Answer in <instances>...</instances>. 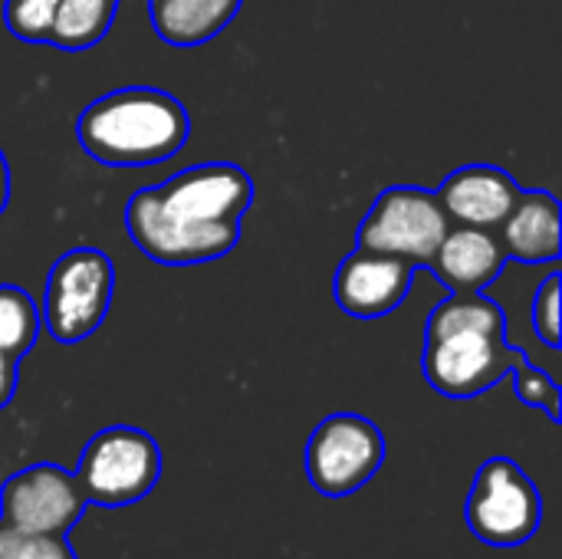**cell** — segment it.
I'll use <instances>...</instances> for the list:
<instances>
[{
    "label": "cell",
    "mask_w": 562,
    "mask_h": 559,
    "mask_svg": "<svg viewBox=\"0 0 562 559\" xmlns=\"http://www.w3.org/2000/svg\"><path fill=\"white\" fill-rule=\"evenodd\" d=\"M254 191L240 165L204 161L135 191L125 204V231L161 267L211 264L237 247Z\"/></svg>",
    "instance_id": "6da1fadb"
},
{
    "label": "cell",
    "mask_w": 562,
    "mask_h": 559,
    "mask_svg": "<svg viewBox=\"0 0 562 559\" xmlns=\"http://www.w3.org/2000/svg\"><path fill=\"white\" fill-rule=\"evenodd\" d=\"M507 316L487 293H451L425 323L422 376L445 399H477L510 376Z\"/></svg>",
    "instance_id": "7a4b0ae2"
},
{
    "label": "cell",
    "mask_w": 562,
    "mask_h": 559,
    "mask_svg": "<svg viewBox=\"0 0 562 559\" xmlns=\"http://www.w3.org/2000/svg\"><path fill=\"white\" fill-rule=\"evenodd\" d=\"M191 135L178 96L155 86H125L92 99L76 119L79 148L105 168H148L175 158Z\"/></svg>",
    "instance_id": "3957f363"
},
{
    "label": "cell",
    "mask_w": 562,
    "mask_h": 559,
    "mask_svg": "<svg viewBox=\"0 0 562 559\" xmlns=\"http://www.w3.org/2000/svg\"><path fill=\"white\" fill-rule=\"evenodd\" d=\"M161 478L158 441L132 425H112L89 438L82 448L76 481L86 504L128 507L145 501Z\"/></svg>",
    "instance_id": "277c9868"
},
{
    "label": "cell",
    "mask_w": 562,
    "mask_h": 559,
    "mask_svg": "<svg viewBox=\"0 0 562 559\" xmlns=\"http://www.w3.org/2000/svg\"><path fill=\"white\" fill-rule=\"evenodd\" d=\"M112 293L115 267L109 254L95 247H72L49 267L40 320L56 343H79L105 323Z\"/></svg>",
    "instance_id": "5b68a950"
},
{
    "label": "cell",
    "mask_w": 562,
    "mask_h": 559,
    "mask_svg": "<svg viewBox=\"0 0 562 559\" xmlns=\"http://www.w3.org/2000/svg\"><path fill=\"white\" fill-rule=\"evenodd\" d=\"M448 227L451 221L435 191L418 185H392L366 211L356 231V247L392 254L425 270Z\"/></svg>",
    "instance_id": "8992f818"
},
{
    "label": "cell",
    "mask_w": 562,
    "mask_h": 559,
    "mask_svg": "<svg viewBox=\"0 0 562 559\" xmlns=\"http://www.w3.org/2000/svg\"><path fill=\"white\" fill-rule=\"evenodd\" d=\"M543 524V497L514 458H491L477 468L468 494L471 534L497 550L524 547Z\"/></svg>",
    "instance_id": "52a82bcc"
},
{
    "label": "cell",
    "mask_w": 562,
    "mask_h": 559,
    "mask_svg": "<svg viewBox=\"0 0 562 559\" xmlns=\"http://www.w3.org/2000/svg\"><path fill=\"white\" fill-rule=\"evenodd\" d=\"M385 465V435L356 412L323 418L306 441V478L323 497L362 491Z\"/></svg>",
    "instance_id": "ba28073f"
},
{
    "label": "cell",
    "mask_w": 562,
    "mask_h": 559,
    "mask_svg": "<svg viewBox=\"0 0 562 559\" xmlns=\"http://www.w3.org/2000/svg\"><path fill=\"white\" fill-rule=\"evenodd\" d=\"M86 511L76 474L59 465H33L0 488V527L26 537H66Z\"/></svg>",
    "instance_id": "9c48e42d"
},
{
    "label": "cell",
    "mask_w": 562,
    "mask_h": 559,
    "mask_svg": "<svg viewBox=\"0 0 562 559\" xmlns=\"http://www.w3.org/2000/svg\"><path fill=\"white\" fill-rule=\"evenodd\" d=\"M418 267L392 257V254H375V250H362L356 247L352 254L342 257L336 280H333V297L339 303V310L352 320H382L389 313H395L412 283H415Z\"/></svg>",
    "instance_id": "30bf717a"
},
{
    "label": "cell",
    "mask_w": 562,
    "mask_h": 559,
    "mask_svg": "<svg viewBox=\"0 0 562 559\" xmlns=\"http://www.w3.org/2000/svg\"><path fill=\"white\" fill-rule=\"evenodd\" d=\"M520 181L497 165H461L438 185V201L451 224L501 227L520 198Z\"/></svg>",
    "instance_id": "8fae6325"
},
{
    "label": "cell",
    "mask_w": 562,
    "mask_h": 559,
    "mask_svg": "<svg viewBox=\"0 0 562 559\" xmlns=\"http://www.w3.org/2000/svg\"><path fill=\"white\" fill-rule=\"evenodd\" d=\"M507 267L501 237L487 227L451 224L425 270H431L451 293H484Z\"/></svg>",
    "instance_id": "7c38bea8"
},
{
    "label": "cell",
    "mask_w": 562,
    "mask_h": 559,
    "mask_svg": "<svg viewBox=\"0 0 562 559\" xmlns=\"http://www.w3.org/2000/svg\"><path fill=\"white\" fill-rule=\"evenodd\" d=\"M562 211L560 201L537 188L520 191L514 211L501 224V244L507 260L517 264H553L562 250Z\"/></svg>",
    "instance_id": "4fadbf2b"
},
{
    "label": "cell",
    "mask_w": 562,
    "mask_h": 559,
    "mask_svg": "<svg viewBox=\"0 0 562 559\" xmlns=\"http://www.w3.org/2000/svg\"><path fill=\"white\" fill-rule=\"evenodd\" d=\"M240 10V0H148V16L168 46H204L221 36Z\"/></svg>",
    "instance_id": "5bb4252c"
},
{
    "label": "cell",
    "mask_w": 562,
    "mask_h": 559,
    "mask_svg": "<svg viewBox=\"0 0 562 559\" xmlns=\"http://www.w3.org/2000/svg\"><path fill=\"white\" fill-rule=\"evenodd\" d=\"M122 0H59L49 46H59L66 53H82L105 40V33L115 23Z\"/></svg>",
    "instance_id": "9a60e30c"
},
{
    "label": "cell",
    "mask_w": 562,
    "mask_h": 559,
    "mask_svg": "<svg viewBox=\"0 0 562 559\" xmlns=\"http://www.w3.org/2000/svg\"><path fill=\"white\" fill-rule=\"evenodd\" d=\"M40 326L33 297L16 283H0V353L20 362L36 346Z\"/></svg>",
    "instance_id": "2e32d148"
},
{
    "label": "cell",
    "mask_w": 562,
    "mask_h": 559,
    "mask_svg": "<svg viewBox=\"0 0 562 559\" xmlns=\"http://www.w3.org/2000/svg\"><path fill=\"white\" fill-rule=\"evenodd\" d=\"M510 379H514V392L524 405L543 412L550 422L562 418V395L560 385L553 382L550 372H543L540 366H533L527 359V353L520 346H514V362H510Z\"/></svg>",
    "instance_id": "e0dca14e"
},
{
    "label": "cell",
    "mask_w": 562,
    "mask_h": 559,
    "mask_svg": "<svg viewBox=\"0 0 562 559\" xmlns=\"http://www.w3.org/2000/svg\"><path fill=\"white\" fill-rule=\"evenodd\" d=\"M59 0H3V26L23 43H49Z\"/></svg>",
    "instance_id": "ac0fdd59"
},
{
    "label": "cell",
    "mask_w": 562,
    "mask_h": 559,
    "mask_svg": "<svg viewBox=\"0 0 562 559\" xmlns=\"http://www.w3.org/2000/svg\"><path fill=\"white\" fill-rule=\"evenodd\" d=\"M560 293H562V277L560 273H550L537 297H533V306H530V316H533V333L540 336V343L547 349H560L562 343V320H560Z\"/></svg>",
    "instance_id": "d6986e66"
},
{
    "label": "cell",
    "mask_w": 562,
    "mask_h": 559,
    "mask_svg": "<svg viewBox=\"0 0 562 559\" xmlns=\"http://www.w3.org/2000/svg\"><path fill=\"white\" fill-rule=\"evenodd\" d=\"M0 559H76L66 537H26L0 527Z\"/></svg>",
    "instance_id": "ffe728a7"
},
{
    "label": "cell",
    "mask_w": 562,
    "mask_h": 559,
    "mask_svg": "<svg viewBox=\"0 0 562 559\" xmlns=\"http://www.w3.org/2000/svg\"><path fill=\"white\" fill-rule=\"evenodd\" d=\"M16 385H20V372H16V359L3 356L0 353V412L13 402L16 395Z\"/></svg>",
    "instance_id": "44dd1931"
},
{
    "label": "cell",
    "mask_w": 562,
    "mask_h": 559,
    "mask_svg": "<svg viewBox=\"0 0 562 559\" xmlns=\"http://www.w3.org/2000/svg\"><path fill=\"white\" fill-rule=\"evenodd\" d=\"M10 204V165H7V155L0 148V214L7 211Z\"/></svg>",
    "instance_id": "7402d4cb"
}]
</instances>
